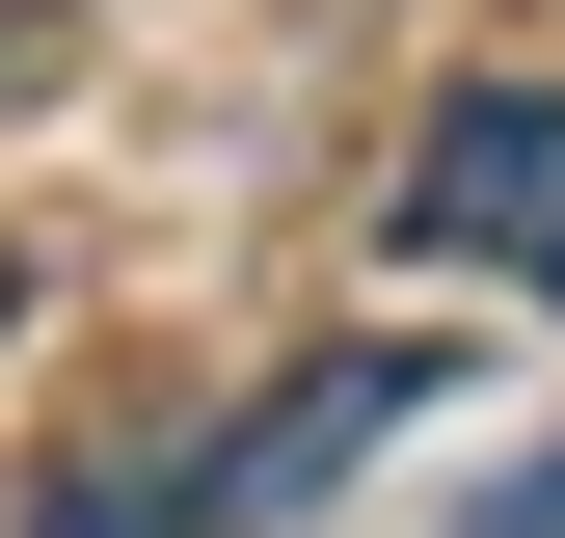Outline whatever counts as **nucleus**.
I'll return each mask as SVG.
<instances>
[{
    "instance_id": "nucleus-3",
    "label": "nucleus",
    "mask_w": 565,
    "mask_h": 538,
    "mask_svg": "<svg viewBox=\"0 0 565 538\" xmlns=\"http://www.w3.org/2000/svg\"><path fill=\"white\" fill-rule=\"evenodd\" d=\"M28 538H216V485H189V431H162V458H54Z\"/></svg>"
},
{
    "instance_id": "nucleus-4",
    "label": "nucleus",
    "mask_w": 565,
    "mask_h": 538,
    "mask_svg": "<svg viewBox=\"0 0 565 538\" xmlns=\"http://www.w3.org/2000/svg\"><path fill=\"white\" fill-rule=\"evenodd\" d=\"M458 538H565V431H539V458H512V485H484V512H458Z\"/></svg>"
},
{
    "instance_id": "nucleus-2",
    "label": "nucleus",
    "mask_w": 565,
    "mask_h": 538,
    "mask_svg": "<svg viewBox=\"0 0 565 538\" xmlns=\"http://www.w3.org/2000/svg\"><path fill=\"white\" fill-rule=\"evenodd\" d=\"M404 404H431V351H297V377L243 404V431H189V485H216V538H297V512L350 485V458L404 431Z\"/></svg>"
},
{
    "instance_id": "nucleus-5",
    "label": "nucleus",
    "mask_w": 565,
    "mask_h": 538,
    "mask_svg": "<svg viewBox=\"0 0 565 538\" xmlns=\"http://www.w3.org/2000/svg\"><path fill=\"white\" fill-rule=\"evenodd\" d=\"M0 28H54V0H0Z\"/></svg>"
},
{
    "instance_id": "nucleus-1",
    "label": "nucleus",
    "mask_w": 565,
    "mask_h": 538,
    "mask_svg": "<svg viewBox=\"0 0 565 538\" xmlns=\"http://www.w3.org/2000/svg\"><path fill=\"white\" fill-rule=\"evenodd\" d=\"M404 269L565 297V82H458L431 134H404Z\"/></svg>"
}]
</instances>
